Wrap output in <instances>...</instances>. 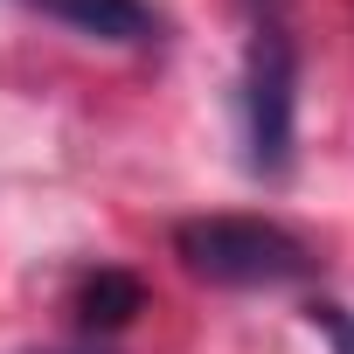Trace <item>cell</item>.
<instances>
[{
	"label": "cell",
	"mask_w": 354,
	"mask_h": 354,
	"mask_svg": "<svg viewBox=\"0 0 354 354\" xmlns=\"http://www.w3.org/2000/svg\"><path fill=\"white\" fill-rule=\"evenodd\" d=\"M250 42H243V160L250 174L278 181L292 167V118H299V35L292 0H243Z\"/></svg>",
	"instance_id": "obj_1"
},
{
	"label": "cell",
	"mask_w": 354,
	"mask_h": 354,
	"mask_svg": "<svg viewBox=\"0 0 354 354\" xmlns=\"http://www.w3.org/2000/svg\"><path fill=\"white\" fill-rule=\"evenodd\" d=\"M174 257L195 278L230 285V292H257V285H299L313 278V250L264 216H195L174 230Z\"/></svg>",
	"instance_id": "obj_2"
},
{
	"label": "cell",
	"mask_w": 354,
	"mask_h": 354,
	"mask_svg": "<svg viewBox=\"0 0 354 354\" xmlns=\"http://www.w3.org/2000/svg\"><path fill=\"white\" fill-rule=\"evenodd\" d=\"M49 21L77 28V35H97V42H153L160 35V15L153 0H28Z\"/></svg>",
	"instance_id": "obj_3"
},
{
	"label": "cell",
	"mask_w": 354,
	"mask_h": 354,
	"mask_svg": "<svg viewBox=\"0 0 354 354\" xmlns=\"http://www.w3.org/2000/svg\"><path fill=\"white\" fill-rule=\"evenodd\" d=\"M132 313H146V285L118 264H97L84 285H77V326L84 333H118L132 326Z\"/></svg>",
	"instance_id": "obj_4"
},
{
	"label": "cell",
	"mask_w": 354,
	"mask_h": 354,
	"mask_svg": "<svg viewBox=\"0 0 354 354\" xmlns=\"http://www.w3.org/2000/svg\"><path fill=\"white\" fill-rule=\"evenodd\" d=\"M306 319H313V326L333 340V354H354V313H347V306H333V299H313V306H306Z\"/></svg>",
	"instance_id": "obj_5"
}]
</instances>
